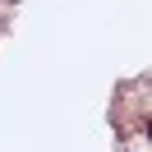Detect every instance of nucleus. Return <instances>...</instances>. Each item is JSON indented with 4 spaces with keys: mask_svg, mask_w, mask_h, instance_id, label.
<instances>
[{
    "mask_svg": "<svg viewBox=\"0 0 152 152\" xmlns=\"http://www.w3.org/2000/svg\"><path fill=\"white\" fill-rule=\"evenodd\" d=\"M148 138H152V115H148Z\"/></svg>",
    "mask_w": 152,
    "mask_h": 152,
    "instance_id": "obj_1",
    "label": "nucleus"
}]
</instances>
